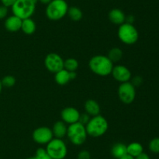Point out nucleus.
Masks as SVG:
<instances>
[{
    "label": "nucleus",
    "instance_id": "obj_14",
    "mask_svg": "<svg viewBox=\"0 0 159 159\" xmlns=\"http://www.w3.org/2000/svg\"><path fill=\"white\" fill-rule=\"evenodd\" d=\"M108 17L110 21L115 25L123 24L126 22V15L124 11L118 8H114L111 9L108 13Z\"/></svg>",
    "mask_w": 159,
    "mask_h": 159
},
{
    "label": "nucleus",
    "instance_id": "obj_11",
    "mask_svg": "<svg viewBox=\"0 0 159 159\" xmlns=\"http://www.w3.org/2000/svg\"><path fill=\"white\" fill-rule=\"evenodd\" d=\"M111 75L116 81L120 84L129 82L131 79V72L127 66L124 65H113Z\"/></svg>",
    "mask_w": 159,
    "mask_h": 159
},
{
    "label": "nucleus",
    "instance_id": "obj_13",
    "mask_svg": "<svg viewBox=\"0 0 159 159\" xmlns=\"http://www.w3.org/2000/svg\"><path fill=\"white\" fill-rule=\"evenodd\" d=\"M22 20H23L12 14V16L8 17L5 20V28L9 32H17L21 30Z\"/></svg>",
    "mask_w": 159,
    "mask_h": 159
},
{
    "label": "nucleus",
    "instance_id": "obj_32",
    "mask_svg": "<svg viewBox=\"0 0 159 159\" xmlns=\"http://www.w3.org/2000/svg\"><path fill=\"white\" fill-rule=\"evenodd\" d=\"M134 159H151L150 157H149V155L148 154H146V153L143 152L141 153V154H139L138 156H137L136 157H134Z\"/></svg>",
    "mask_w": 159,
    "mask_h": 159
},
{
    "label": "nucleus",
    "instance_id": "obj_12",
    "mask_svg": "<svg viewBox=\"0 0 159 159\" xmlns=\"http://www.w3.org/2000/svg\"><path fill=\"white\" fill-rule=\"evenodd\" d=\"M80 112L74 107H66L61 112V120L67 125H71L79 122Z\"/></svg>",
    "mask_w": 159,
    "mask_h": 159
},
{
    "label": "nucleus",
    "instance_id": "obj_18",
    "mask_svg": "<svg viewBox=\"0 0 159 159\" xmlns=\"http://www.w3.org/2000/svg\"><path fill=\"white\" fill-rule=\"evenodd\" d=\"M111 155L115 159H120L127 154V145L123 143H116L112 146L110 150Z\"/></svg>",
    "mask_w": 159,
    "mask_h": 159
},
{
    "label": "nucleus",
    "instance_id": "obj_1",
    "mask_svg": "<svg viewBox=\"0 0 159 159\" xmlns=\"http://www.w3.org/2000/svg\"><path fill=\"white\" fill-rule=\"evenodd\" d=\"M113 63L107 55H96L92 57L89 62L90 70L99 76H107L111 74Z\"/></svg>",
    "mask_w": 159,
    "mask_h": 159
},
{
    "label": "nucleus",
    "instance_id": "obj_7",
    "mask_svg": "<svg viewBox=\"0 0 159 159\" xmlns=\"http://www.w3.org/2000/svg\"><path fill=\"white\" fill-rule=\"evenodd\" d=\"M45 149L51 159H65L68 154V147L62 139L54 137L46 145Z\"/></svg>",
    "mask_w": 159,
    "mask_h": 159
},
{
    "label": "nucleus",
    "instance_id": "obj_16",
    "mask_svg": "<svg viewBox=\"0 0 159 159\" xmlns=\"http://www.w3.org/2000/svg\"><path fill=\"white\" fill-rule=\"evenodd\" d=\"M54 80L58 85H65V84H68L71 80H72L71 72H68V70L62 69L61 70L54 73Z\"/></svg>",
    "mask_w": 159,
    "mask_h": 159
},
{
    "label": "nucleus",
    "instance_id": "obj_9",
    "mask_svg": "<svg viewBox=\"0 0 159 159\" xmlns=\"http://www.w3.org/2000/svg\"><path fill=\"white\" fill-rule=\"evenodd\" d=\"M44 65L48 71L56 73L64 69V59L57 53H49L44 59Z\"/></svg>",
    "mask_w": 159,
    "mask_h": 159
},
{
    "label": "nucleus",
    "instance_id": "obj_29",
    "mask_svg": "<svg viewBox=\"0 0 159 159\" xmlns=\"http://www.w3.org/2000/svg\"><path fill=\"white\" fill-rule=\"evenodd\" d=\"M8 15V8L4 6H0V20L5 19Z\"/></svg>",
    "mask_w": 159,
    "mask_h": 159
},
{
    "label": "nucleus",
    "instance_id": "obj_10",
    "mask_svg": "<svg viewBox=\"0 0 159 159\" xmlns=\"http://www.w3.org/2000/svg\"><path fill=\"white\" fill-rule=\"evenodd\" d=\"M32 137L35 143L40 145H47L54 138V136L51 128L47 126H40L34 129Z\"/></svg>",
    "mask_w": 159,
    "mask_h": 159
},
{
    "label": "nucleus",
    "instance_id": "obj_21",
    "mask_svg": "<svg viewBox=\"0 0 159 159\" xmlns=\"http://www.w3.org/2000/svg\"><path fill=\"white\" fill-rule=\"evenodd\" d=\"M67 15L73 21H79L83 17V12L80 8L77 6H71L68 8Z\"/></svg>",
    "mask_w": 159,
    "mask_h": 159
},
{
    "label": "nucleus",
    "instance_id": "obj_4",
    "mask_svg": "<svg viewBox=\"0 0 159 159\" xmlns=\"http://www.w3.org/2000/svg\"><path fill=\"white\" fill-rule=\"evenodd\" d=\"M37 0H16L11 7L12 14L21 20L31 18L36 10Z\"/></svg>",
    "mask_w": 159,
    "mask_h": 159
},
{
    "label": "nucleus",
    "instance_id": "obj_5",
    "mask_svg": "<svg viewBox=\"0 0 159 159\" xmlns=\"http://www.w3.org/2000/svg\"><path fill=\"white\" fill-rule=\"evenodd\" d=\"M67 137L72 144L81 146L86 141L88 133L85 126L77 122L73 124L68 125Z\"/></svg>",
    "mask_w": 159,
    "mask_h": 159
},
{
    "label": "nucleus",
    "instance_id": "obj_38",
    "mask_svg": "<svg viewBox=\"0 0 159 159\" xmlns=\"http://www.w3.org/2000/svg\"><path fill=\"white\" fill-rule=\"evenodd\" d=\"M92 159H96V158H92Z\"/></svg>",
    "mask_w": 159,
    "mask_h": 159
},
{
    "label": "nucleus",
    "instance_id": "obj_37",
    "mask_svg": "<svg viewBox=\"0 0 159 159\" xmlns=\"http://www.w3.org/2000/svg\"><path fill=\"white\" fill-rule=\"evenodd\" d=\"M26 159H36V158H35V157H34H34H27V158H26Z\"/></svg>",
    "mask_w": 159,
    "mask_h": 159
},
{
    "label": "nucleus",
    "instance_id": "obj_33",
    "mask_svg": "<svg viewBox=\"0 0 159 159\" xmlns=\"http://www.w3.org/2000/svg\"><path fill=\"white\" fill-rule=\"evenodd\" d=\"M134 20V18L133 16L130 15V16H126V23H132L133 24V22Z\"/></svg>",
    "mask_w": 159,
    "mask_h": 159
},
{
    "label": "nucleus",
    "instance_id": "obj_27",
    "mask_svg": "<svg viewBox=\"0 0 159 159\" xmlns=\"http://www.w3.org/2000/svg\"><path fill=\"white\" fill-rule=\"evenodd\" d=\"M90 118H91V116L89 115L85 112V113H82L80 114V116H79V123H80L81 124L84 125V126H86L87 123L89 122Z\"/></svg>",
    "mask_w": 159,
    "mask_h": 159
},
{
    "label": "nucleus",
    "instance_id": "obj_35",
    "mask_svg": "<svg viewBox=\"0 0 159 159\" xmlns=\"http://www.w3.org/2000/svg\"><path fill=\"white\" fill-rule=\"evenodd\" d=\"M120 159H134V157H132V156H130V155H129V154H126V155H124V157H120Z\"/></svg>",
    "mask_w": 159,
    "mask_h": 159
},
{
    "label": "nucleus",
    "instance_id": "obj_2",
    "mask_svg": "<svg viewBox=\"0 0 159 159\" xmlns=\"http://www.w3.org/2000/svg\"><path fill=\"white\" fill-rule=\"evenodd\" d=\"M109 124L105 117L101 115L93 116L85 126L88 136L92 137H100L107 132Z\"/></svg>",
    "mask_w": 159,
    "mask_h": 159
},
{
    "label": "nucleus",
    "instance_id": "obj_24",
    "mask_svg": "<svg viewBox=\"0 0 159 159\" xmlns=\"http://www.w3.org/2000/svg\"><path fill=\"white\" fill-rule=\"evenodd\" d=\"M1 82L2 84V87L9 88V87H12L15 85L16 83V80L12 75H7L2 79Z\"/></svg>",
    "mask_w": 159,
    "mask_h": 159
},
{
    "label": "nucleus",
    "instance_id": "obj_30",
    "mask_svg": "<svg viewBox=\"0 0 159 159\" xmlns=\"http://www.w3.org/2000/svg\"><path fill=\"white\" fill-rule=\"evenodd\" d=\"M130 83H131V84H133L135 87H138V86L141 85V83H142V78H141V76H137L132 79V82H130Z\"/></svg>",
    "mask_w": 159,
    "mask_h": 159
},
{
    "label": "nucleus",
    "instance_id": "obj_8",
    "mask_svg": "<svg viewBox=\"0 0 159 159\" xmlns=\"http://www.w3.org/2000/svg\"><path fill=\"white\" fill-rule=\"evenodd\" d=\"M118 96L124 104H131L136 98V88L130 81L122 83L118 87Z\"/></svg>",
    "mask_w": 159,
    "mask_h": 159
},
{
    "label": "nucleus",
    "instance_id": "obj_31",
    "mask_svg": "<svg viewBox=\"0 0 159 159\" xmlns=\"http://www.w3.org/2000/svg\"><path fill=\"white\" fill-rule=\"evenodd\" d=\"M2 2V5L6 7L9 8V7H12V5L16 2V0H0Z\"/></svg>",
    "mask_w": 159,
    "mask_h": 159
},
{
    "label": "nucleus",
    "instance_id": "obj_26",
    "mask_svg": "<svg viewBox=\"0 0 159 159\" xmlns=\"http://www.w3.org/2000/svg\"><path fill=\"white\" fill-rule=\"evenodd\" d=\"M34 157H35L36 159H51V157H50L49 154L47 152L46 149L42 147L38 148L36 151V154Z\"/></svg>",
    "mask_w": 159,
    "mask_h": 159
},
{
    "label": "nucleus",
    "instance_id": "obj_28",
    "mask_svg": "<svg viewBox=\"0 0 159 159\" xmlns=\"http://www.w3.org/2000/svg\"><path fill=\"white\" fill-rule=\"evenodd\" d=\"M77 159H92L91 154L86 150H82L78 154Z\"/></svg>",
    "mask_w": 159,
    "mask_h": 159
},
{
    "label": "nucleus",
    "instance_id": "obj_36",
    "mask_svg": "<svg viewBox=\"0 0 159 159\" xmlns=\"http://www.w3.org/2000/svg\"><path fill=\"white\" fill-rule=\"evenodd\" d=\"M2 84L1 80H0V94H1V92H2Z\"/></svg>",
    "mask_w": 159,
    "mask_h": 159
},
{
    "label": "nucleus",
    "instance_id": "obj_25",
    "mask_svg": "<svg viewBox=\"0 0 159 159\" xmlns=\"http://www.w3.org/2000/svg\"><path fill=\"white\" fill-rule=\"evenodd\" d=\"M149 150L154 154H159V137L152 139L148 144Z\"/></svg>",
    "mask_w": 159,
    "mask_h": 159
},
{
    "label": "nucleus",
    "instance_id": "obj_22",
    "mask_svg": "<svg viewBox=\"0 0 159 159\" xmlns=\"http://www.w3.org/2000/svg\"><path fill=\"white\" fill-rule=\"evenodd\" d=\"M123 55H124V52L120 48H113L109 51L107 56L113 63H115V62H119L122 59Z\"/></svg>",
    "mask_w": 159,
    "mask_h": 159
},
{
    "label": "nucleus",
    "instance_id": "obj_3",
    "mask_svg": "<svg viewBox=\"0 0 159 159\" xmlns=\"http://www.w3.org/2000/svg\"><path fill=\"white\" fill-rule=\"evenodd\" d=\"M68 8L69 6L65 0H52L47 5L45 14L49 20L57 21L67 15Z\"/></svg>",
    "mask_w": 159,
    "mask_h": 159
},
{
    "label": "nucleus",
    "instance_id": "obj_34",
    "mask_svg": "<svg viewBox=\"0 0 159 159\" xmlns=\"http://www.w3.org/2000/svg\"><path fill=\"white\" fill-rule=\"evenodd\" d=\"M51 1H52V0H37V2H39L41 3V4L46 5V6L49 4Z\"/></svg>",
    "mask_w": 159,
    "mask_h": 159
},
{
    "label": "nucleus",
    "instance_id": "obj_17",
    "mask_svg": "<svg viewBox=\"0 0 159 159\" xmlns=\"http://www.w3.org/2000/svg\"><path fill=\"white\" fill-rule=\"evenodd\" d=\"M84 108L85 112L91 117L96 116L100 113V106L99 103L93 99L87 100L84 104Z\"/></svg>",
    "mask_w": 159,
    "mask_h": 159
},
{
    "label": "nucleus",
    "instance_id": "obj_23",
    "mask_svg": "<svg viewBox=\"0 0 159 159\" xmlns=\"http://www.w3.org/2000/svg\"><path fill=\"white\" fill-rule=\"evenodd\" d=\"M79 61L74 58H68L64 60V69L68 72H75L79 68Z\"/></svg>",
    "mask_w": 159,
    "mask_h": 159
},
{
    "label": "nucleus",
    "instance_id": "obj_20",
    "mask_svg": "<svg viewBox=\"0 0 159 159\" xmlns=\"http://www.w3.org/2000/svg\"><path fill=\"white\" fill-rule=\"evenodd\" d=\"M127 154L132 156L133 157H136L141 153L144 152V147L142 144L138 142H132L127 145Z\"/></svg>",
    "mask_w": 159,
    "mask_h": 159
},
{
    "label": "nucleus",
    "instance_id": "obj_19",
    "mask_svg": "<svg viewBox=\"0 0 159 159\" xmlns=\"http://www.w3.org/2000/svg\"><path fill=\"white\" fill-rule=\"evenodd\" d=\"M36 29H37V25L33 19L27 18L22 20L21 31L25 34H27V35L33 34L36 31Z\"/></svg>",
    "mask_w": 159,
    "mask_h": 159
},
{
    "label": "nucleus",
    "instance_id": "obj_6",
    "mask_svg": "<svg viewBox=\"0 0 159 159\" xmlns=\"http://www.w3.org/2000/svg\"><path fill=\"white\" fill-rule=\"evenodd\" d=\"M117 35L121 42L125 45H131L138 41L139 33L134 24L125 22L119 26Z\"/></svg>",
    "mask_w": 159,
    "mask_h": 159
},
{
    "label": "nucleus",
    "instance_id": "obj_15",
    "mask_svg": "<svg viewBox=\"0 0 159 159\" xmlns=\"http://www.w3.org/2000/svg\"><path fill=\"white\" fill-rule=\"evenodd\" d=\"M51 130H52L53 136H54V138L63 139L64 137L67 136L68 126L62 120H59V121L54 123Z\"/></svg>",
    "mask_w": 159,
    "mask_h": 159
}]
</instances>
